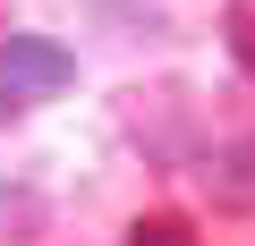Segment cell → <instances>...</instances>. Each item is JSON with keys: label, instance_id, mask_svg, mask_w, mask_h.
<instances>
[{"label": "cell", "instance_id": "obj_1", "mask_svg": "<svg viewBox=\"0 0 255 246\" xmlns=\"http://www.w3.org/2000/svg\"><path fill=\"white\" fill-rule=\"evenodd\" d=\"M77 85V60L51 34H0V93H60Z\"/></svg>", "mask_w": 255, "mask_h": 246}, {"label": "cell", "instance_id": "obj_2", "mask_svg": "<svg viewBox=\"0 0 255 246\" xmlns=\"http://www.w3.org/2000/svg\"><path fill=\"white\" fill-rule=\"evenodd\" d=\"M128 246H196V229H187L179 212H145L136 229H128Z\"/></svg>", "mask_w": 255, "mask_h": 246}, {"label": "cell", "instance_id": "obj_3", "mask_svg": "<svg viewBox=\"0 0 255 246\" xmlns=\"http://www.w3.org/2000/svg\"><path fill=\"white\" fill-rule=\"evenodd\" d=\"M230 51H238V68L255 77V0H230Z\"/></svg>", "mask_w": 255, "mask_h": 246}]
</instances>
